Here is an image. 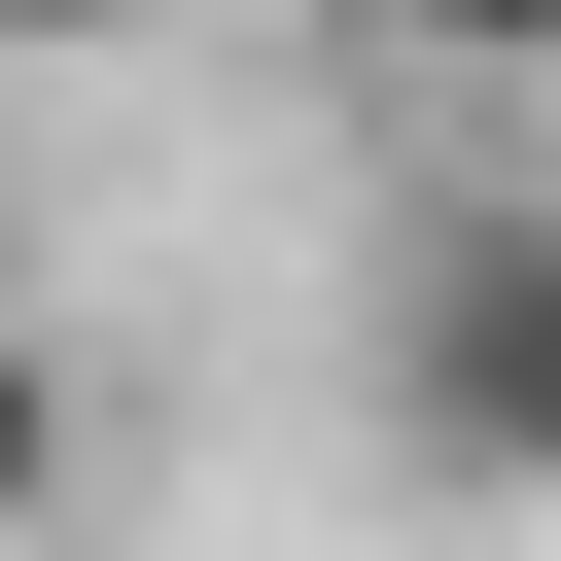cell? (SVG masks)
Instances as JSON below:
<instances>
[{
    "mask_svg": "<svg viewBox=\"0 0 561 561\" xmlns=\"http://www.w3.org/2000/svg\"><path fill=\"white\" fill-rule=\"evenodd\" d=\"M0 35H175V0H0Z\"/></svg>",
    "mask_w": 561,
    "mask_h": 561,
    "instance_id": "277c9868",
    "label": "cell"
},
{
    "mask_svg": "<svg viewBox=\"0 0 561 561\" xmlns=\"http://www.w3.org/2000/svg\"><path fill=\"white\" fill-rule=\"evenodd\" d=\"M70 491H105V421H70V351H35V316H0V561H35V526H70Z\"/></svg>",
    "mask_w": 561,
    "mask_h": 561,
    "instance_id": "7a4b0ae2",
    "label": "cell"
},
{
    "mask_svg": "<svg viewBox=\"0 0 561 561\" xmlns=\"http://www.w3.org/2000/svg\"><path fill=\"white\" fill-rule=\"evenodd\" d=\"M0 316H35V245H0Z\"/></svg>",
    "mask_w": 561,
    "mask_h": 561,
    "instance_id": "5b68a950",
    "label": "cell"
},
{
    "mask_svg": "<svg viewBox=\"0 0 561 561\" xmlns=\"http://www.w3.org/2000/svg\"><path fill=\"white\" fill-rule=\"evenodd\" d=\"M421 70H491V105H561V0H386Z\"/></svg>",
    "mask_w": 561,
    "mask_h": 561,
    "instance_id": "3957f363",
    "label": "cell"
},
{
    "mask_svg": "<svg viewBox=\"0 0 561 561\" xmlns=\"http://www.w3.org/2000/svg\"><path fill=\"white\" fill-rule=\"evenodd\" d=\"M386 421H421V491H561V210H421Z\"/></svg>",
    "mask_w": 561,
    "mask_h": 561,
    "instance_id": "6da1fadb",
    "label": "cell"
}]
</instances>
